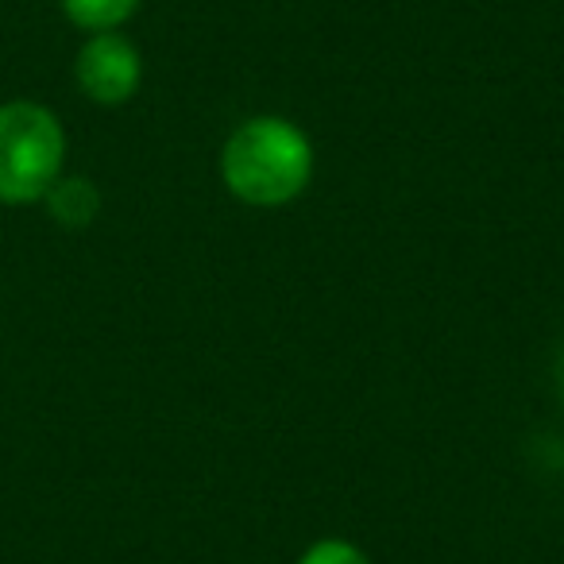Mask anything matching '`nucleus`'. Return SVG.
I'll return each instance as SVG.
<instances>
[{"label": "nucleus", "instance_id": "nucleus-1", "mask_svg": "<svg viewBox=\"0 0 564 564\" xmlns=\"http://www.w3.org/2000/svg\"><path fill=\"white\" fill-rule=\"evenodd\" d=\"M220 178L228 194L248 205H286L314 178V143L291 120L251 117L228 135L220 151Z\"/></svg>", "mask_w": 564, "mask_h": 564}, {"label": "nucleus", "instance_id": "nucleus-2", "mask_svg": "<svg viewBox=\"0 0 564 564\" xmlns=\"http://www.w3.org/2000/svg\"><path fill=\"white\" fill-rule=\"evenodd\" d=\"M63 120L40 101L0 105V202L32 205L63 178Z\"/></svg>", "mask_w": 564, "mask_h": 564}, {"label": "nucleus", "instance_id": "nucleus-3", "mask_svg": "<svg viewBox=\"0 0 564 564\" xmlns=\"http://www.w3.org/2000/svg\"><path fill=\"white\" fill-rule=\"evenodd\" d=\"M74 78H78V89L94 105H124L140 89L143 58L128 35L97 32L82 43Z\"/></svg>", "mask_w": 564, "mask_h": 564}, {"label": "nucleus", "instance_id": "nucleus-4", "mask_svg": "<svg viewBox=\"0 0 564 564\" xmlns=\"http://www.w3.org/2000/svg\"><path fill=\"white\" fill-rule=\"evenodd\" d=\"M43 202L51 205V217L66 228L94 225L97 209H101V194H97V186L89 178H58Z\"/></svg>", "mask_w": 564, "mask_h": 564}, {"label": "nucleus", "instance_id": "nucleus-5", "mask_svg": "<svg viewBox=\"0 0 564 564\" xmlns=\"http://www.w3.org/2000/svg\"><path fill=\"white\" fill-rule=\"evenodd\" d=\"M74 28L82 32H117L124 20L135 17L143 0H58Z\"/></svg>", "mask_w": 564, "mask_h": 564}, {"label": "nucleus", "instance_id": "nucleus-6", "mask_svg": "<svg viewBox=\"0 0 564 564\" xmlns=\"http://www.w3.org/2000/svg\"><path fill=\"white\" fill-rule=\"evenodd\" d=\"M299 564H371L364 549H356L352 541L340 538H325L317 545H310L306 553L299 556Z\"/></svg>", "mask_w": 564, "mask_h": 564}, {"label": "nucleus", "instance_id": "nucleus-7", "mask_svg": "<svg viewBox=\"0 0 564 564\" xmlns=\"http://www.w3.org/2000/svg\"><path fill=\"white\" fill-rule=\"evenodd\" d=\"M556 383H561V394H564V352H561V368H556Z\"/></svg>", "mask_w": 564, "mask_h": 564}]
</instances>
